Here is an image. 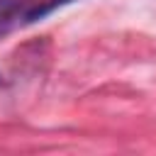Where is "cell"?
<instances>
[{"label":"cell","mask_w":156,"mask_h":156,"mask_svg":"<svg viewBox=\"0 0 156 156\" xmlns=\"http://www.w3.org/2000/svg\"><path fill=\"white\" fill-rule=\"evenodd\" d=\"M37 0H0V37L29 20Z\"/></svg>","instance_id":"6da1fadb"}]
</instances>
